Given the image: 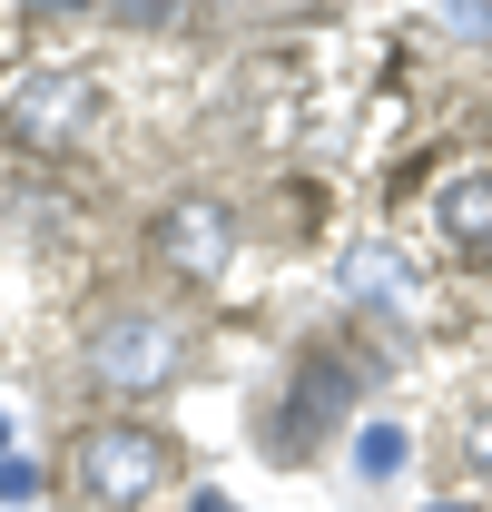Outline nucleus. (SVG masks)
I'll return each mask as SVG.
<instances>
[{
    "instance_id": "nucleus-9",
    "label": "nucleus",
    "mask_w": 492,
    "mask_h": 512,
    "mask_svg": "<svg viewBox=\"0 0 492 512\" xmlns=\"http://www.w3.org/2000/svg\"><path fill=\"white\" fill-rule=\"evenodd\" d=\"M187 512H227V503H217V493H197V503H187Z\"/></svg>"
},
{
    "instance_id": "nucleus-10",
    "label": "nucleus",
    "mask_w": 492,
    "mask_h": 512,
    "mask_svg": "<svg viewBox=\"0 0 492 512\" xmlns=\"http://www.w3.org/2000/svg\"><path fill=\"white\" fill-rule=\"evenodd\" d=\"M0 444H10V414H0Z\"/></svg>"
},
{
    "instance_id": "nucleus-4",
    "label": "nucleus",
    "mask_w": 492,
    "mask_h": 512,
    "mask_svg": "<svg viewBox=\"0 0 492 512\" xmlns=\"http://www.w3.org/2000/svg\"><path fill=\"white\" fill-rule=\"evenodd\" d=\"M158 256H168L178 276H227V256H237L227 207H217V197H178V207L158 217Z\"/></svg>"
},
{
    "instance_id": "nucleus-6",
    "label": "nucleus",
    "mask_w": 492,
    "mask_h": 512,
    "mask_svg": "<svg viewBox=\"0 0 492 512\" xmlns=\"http://www.w3.org/2000/svg\"><path fill=\"white\" fill-rule=\"evenodd\" d=\"M40 493H50V473H40V463H20V453H0V512H30Z\"/></svg>"
},
{
    "instance_id": "nucleus-3",
    "label": "nucleus",
    "mask_w": 492,
    "mask_h": 512,
    "mask_svg": "<svg viewBox=\"0 0 492 512\" xmlns=\"http://www.w3.org/2000/svg\"><path fill=\"white\" fill-rule=\"evenodd\" d=\"M99 109V79L89 69H30L20 89H10V138H30V148H69L79 128Z\"/></svg>"
},
{
    "instance_id": "nucleus-5",
    "label": "nucleus",
    "mask_w": 492,
    "mask_h": 512,
    "mask_svg": "<svg viewBox=\"0 0 492 512\" xmlns=\"http://www.w3.org/2000/svg\"><path fill=\"white\" fill-rule=\"evenodd\" d=\"M433 217H443V237H453V247H492V168H463V178H443Z\"/></svg>"
},
{
    "instance_id": "nucleus-11",
    "label": "nucleus",
    "mask_w": 492,
    "mask_h": 512,
    "mask_svg": "<svg viewBox=\"0 0 492 512\" xmlns=\"http://www.w3.org/2000/svg\"><path fill=\"white\" fill-rule=\"evenodd\" d=\"M433 512H463V503H433Z\"/></svg>"
},
{
    "instance_id": "nucleus-7",
    "label": "nucleus",
    "mask_w": 492,
    "mask_h": 512,
    "mask_svg": "<svg viewBox=\"0 0 492 512\" xmlns=\"http://www.w3.org/2000/svg\"><path fill=\"white\" fill-rule=\"evenodd\" d=\"M355 463H365L374 483H384V473L404 463V434H394V424H365V444H355Z\"/></svg>"
},
{
    "instance_id": "nucleus-8",
    "label": "nucleus",
    "mask_w": 492,
    "mask_h": 512,
    "mask_svg": "<svg viewBox=\"0 0 492 512\" xmlns=\"http://www.w3.org/2000/svg\"><path fill=\"white\" fill-rule=\"evenodd\" d=\"M473 463L492 473V414H473Z\"/></svg>"
},
{
    "instance_id": "nucleus-1",
    "label": "nucleus",
    "mask_w": 492,
    "mask_h": 512,
    "mask_svg": "<svg viewBox=\"0 0 492 512\" xmlns=\"http://www.w3.org/2000/svg\"><path fill=\"white\" fill-rule=\"evenodd\" d=\"M69 483H79V503L128 512V503H148V493L168 483V444L138 434V424H89L79 453H69Z\"/></svg>"
},
{
    "instance_id": "nucleus-2",
    "label": "nucleus",
    "mask_w": 492,
    "mask_h": 512,
    "mask_svg": "<svg viewBox=\"0 0 492 512\" xmlns=\"http://www.w3.org/2000/svg\"><path fill=\"white\" fill-rule=\"evenodd\" d=\"M178 325L168 316H148V306H119V316H99L89 325V365H99V384L109 394H158V384L178 375Z\"/></svg>"
}]
</instances>
